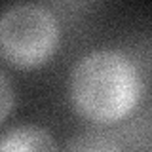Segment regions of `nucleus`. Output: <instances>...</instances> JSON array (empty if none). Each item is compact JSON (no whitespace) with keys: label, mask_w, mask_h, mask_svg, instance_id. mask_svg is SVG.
<instances>
[{"label":"nucleus","mask_w":152,"mask_h":152,"mask_svg":"<svg viewBox=\"0 0 152 152\" xmlns=\"http://www.w3.org/2000/svg\"><path fill=\"white\" fill-rule=\"evenodd\" d=\"M0 84H2V88H0V95H2V120H6L8 114H10V108H12V88H10V82H8V74L2 72L0 74Z\"/></svg>","instance_id":"5"},{"label":"nucleus","mask_w":152,"mask_h":152,"mask_svg":"<svg viewBox=\"0 0 152 152\" xmlns=\"http://www.w3.org/2000/svg\"><path fill=\"white\" fill-rule=\"evenodd\" d=\"M142 91L135 63L118 50H97L74 65L69 78L72 107L93 122L122 120L137 107Z\"/></svg>","instance_id":"1"},{"label":"nucleus","mask_w":152,"mask_h":152,"mask_svg":"<svg viewBox=\"0 0 152 152\" xmlns=\"http://www.w3.org/2000/svg\"><path fill=\"white\" fill-rule=\"evenodd\" d=\"M66 152H124L114 139L103 133H82L69 145Z\"/></svg>","instance_id":"4"},{"label":"nucleus","mask_w":152,"mask_h":152,"mask_svg":"<svg viewBox=\"0 0 152 152\" xmlns=\"http://www.w3.org/2000/svg\"><path fill=\"white\" fill-rule=\"evenodd\" d=\"M59 28L53 13L40 4H15L0 19V48L12 65L32 69L55 51Z\"/></svg>","instance_id":"2"},{"label":"nucleus","mask_w":152,"mask_h":152,"mask_svg":"<svg viewBox=\"0 0 152 152\" xmlns=\"http://www.w3.org/2000/svg\"><path fill=\"white\" fill-rule=\"evenodd\" d=\"M0 152H57L50 131L40 126H17L0 139Z\"/></svg>","instance_id":"3"}]
</instances>
